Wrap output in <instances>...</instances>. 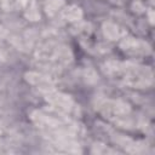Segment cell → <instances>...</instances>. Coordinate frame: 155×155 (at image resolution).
<instances>
[{
  "mask_svg": "<svg viewBox=\"0 0 155 155\" xmlns=\"http://www.w3.org/2000/svg\"><path fill=\"white\" fill-rule=\"evenodd\" d=\"M47 99L53 103L56 107L58 108H63V109H69L71 107V99L68 96H64L62 93H57V92H48L47 93Z\"/></svg>",
  "mask_w": 155,
  "mask_h": 155,
  "instance_id": "1",
  "label": "cell"
},
{
  "mask_svg": "<svg viewBox=\"0 0 155 155\" xmlns=\"http://www.w3.org/2000/svg\"><path fill=\"white\" fill-rule=\"evenodd\" d=\"M104 34L110 40H116L122 35V30L115 24L107 23V24H104Z\"/></svg>",
  "mask_w": 155,
  "mask_h": 155,
  "instance_id": "2",
  "label": "cell"
},
{
  "mask_svg": "<svg viewBox=\"0 0 155 155\" xmlns=\"http://www.w3.org/2000/svg\"><path fill=\"white\" fill-rule=\"evenodd\" d=\"M27 79L31 82V84H50L51 82V79L47 78V76H44V75H39L36 73H29L27 75Z\"/></svg>",
  "mask_w": 155,
  "mask_h": 155,
  "instance_id": "3",
  "label": "cell"
},
{
  "mask_svg": "<svg viewBox=\"0 0 155 155\" xmlns=\"http://www.w3.org/2000/svg\"><path fill=\"white\" fill-rule=\"evenodd\" d=\"M64 16L69 21H76L81 17V11H80V8H78L75 6H70L67 10H64Z\"/></svg>",
  "mask_w": 155,
  "mask_h": 155,
  "instance_id": "4",
  "label": "cell"
},
{
  "mask_svg": "<svg viewBox=\"0 0 155 155\" xmlns=\"http://www.w3.org/2000/svg\"><path fill=\"white\" fill-rule=\"evenodd\" d=\"M62 5H63V0H48V4L46 6V8H47L46 11H47V13L53 15Z\"/></svg>",
  "mask_w": 155,
  "mask_h": 155,
  "instance_id": "5",
  "label": "cell"
}]
</instances>
